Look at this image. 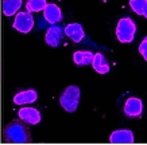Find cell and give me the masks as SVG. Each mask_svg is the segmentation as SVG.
I'll list each match as a JSON object with an SVG mask.
<instances>
[{"mask_svg":"<svg viewBox=\"0 0 147 145\" xmlns=\"http://www.w3.org/2000/svg\"><path fill=\"white\" fill-rule=\"evenodd\" d=\"M18 117L20 121L28 125H36L40 122V113L35 108H20L18 112Z\"/></svg>","mask_w":147,"mask_h":145,"instance_id":"cell-6","label":"cell"},{"mask_svg":"<svg viewBox=\"0 0 147 145\" xmlns=\"http://www.w3.org/2000/svg\"><path fill=\"white\" fill-rule=\"evenodd\" d=\"M129 7L135 13L147 19V0H129Z\"/></svg>","mask_w":147,"mask_h":145,"instance_id":"cell-15","label":"cell"},{"mask_svg":"<svg viewBox=\"0 0 147 145\" xmlns=\"http://www.w3.org/2000/svg\"><path fill=\"white\" fill-rule=\"evenodd\" d=\"M90 65L93 66L94 71L98 73V74H107V73H109V69H111L107 58L100 53L93 54V59H92V63H90Z\"/></svg>","mask_w":147,"mask_h":145,"instance_id":"cell-12","label":"cell"},{"mask_svg":"<svg viewBox=\"0 0 147 145\" xmlns=\"http://www.w3.org/2000/svg\"><path fill=\"white\" fill-rule=\"evenodd\" d=\"M43 15H45L46 22H49L50 24H57L62 20V11L54 3H49L46 4V7L43 8Z\"/></svg>","mask_w":147,"mask_h":145,"instance_id":"cell-9","label":"cell"},{"mask_svg":"<svg viewBox=\"0 0 147 145\" xmlns=\"http://www.w3.org/2000/svg\"><path fill=\"white\" fill-rule=\"evenodd\" d=\"M62 36H63V30L59 26H57V24H53L49 30L46 31L45 42L49 44L50 47H57L61 43Z\"/></svg>","mask_w":147,"mask_h":145,"instance_id":"cell-8","label":"cell"},{"mask_svg":"<svg viewBox=\"0 0 147 145\" xmlns=\"http://www.w3.org/2000/svg\"><path fill=\"white\" fill-rule=\"evenodd\" d=\"M93 53L90 51H76L73 54V61L77 66H88L92 63Z\"/></svg>","mask_w":147,"mask_h":145,"instance_id":"cell-13","label":"cell"},{"mask_svg":"<svg viewBox=\"0 0 147 145\" xmlns=\"http://www.w3.org/2000/svg\"><path fill=\"white\" fill-rule=\"evenodd\" d=\"M139 53L142 54V57L144 58L147 62V36L142 40V43L139 44Z\"/></svg>","mask_w":147,"mask_h":145,"instance_id":"cell-17","label":"cell"},{"mask_svg":"<svg viewBox=\"0 0 147 145\" xmlns=\"http://www.w3.org/2000/svg\"><path fill=\"white\" fill-rule=\"evenodd\" d=\"M38 100V93L34 89H27L16 93L13 96V104L15 105H28Z\"/></svg>","mask_w":147,"mask_h":145,"instance_id":"cell-10","label":"cell"},{"mask_svg":"<svg viewBox=\"0 0 147 145\" xmlns=\"http://www.w3.org/2000/svg\"><path fill=\"white\" fill-rule=\"evenodd\" d=\"M4 140L12 144H26L30 141V132L24 124L12 121L4 128Z\"/></svg>","mask_w":147,"mask_h":145,"instance_id":"cell-1","label":"cell"},{"mask_svg":"<svg viewBox=\"0 0 147 145\" xmlns=\"http://www.w3.org/2000/svg\"><path fill=\"white\" fill-rule=\"evenodd\" d=\"M136 24L131 18H121L116 24V38L120 43H131L135 38Z\"/></svg>","mask_w":147,"mask_h":145,"instance_id":"cell-3","label":"cell"},{"mask_svg":"<svg viewBox=\"0 0 147 145\" xmlns=\"http://www.w3.org/2000/svg\"><path fill=\"white\" fill-rule=\"evenodd\" d=\"M46 4H47L46 0H28L26 3V11H28L31 13L39 12V11H43Z\"/></svg>","mask_w":147,"mask_h":145,"instance_id":"cell-16","label":"cell"},{"mask_svg":"<svg viewBox=\"0 0 147 145\" xmlns=\"http://www.w3.org/2000/svg\"><path fill=\"white\" fill-rule=\"evenodd\" d=\"M63 34H66V36H69L74 43H80L81 40L84 39L85 32L84 28L80 23H71V24H67L63 30Z\"/></svg>","mask_w":147,"mask_h":145,"instance_id":"cell-11","label":"cell"},{"mask_svg":"<svg viewBox=\"0 0 147 145\" xmlns=\"http://www.w3.org/2000/svg\"><path fill=\"white\" fill-rule=\"evenodd\" d=\"M22 7V0H3V13L5 16H12Z\"/></svg>","mask_w":147,"mask_h":145,"instance_id":"cell-14","label":"cell"},{"mask_svg":"<svg viewBox=\"0 0 147 145\" xmlns=\"http://www.w3.org/2000/svg\"><path fill=\"white\" fill-rule=\"evenodd\" d=\"M12 27L16 31L22 32V34H28L34 27V18L32 13L28 11H20L16 13L15 20L12 23Z\"/></svg>","mask_w":147,"mask_h":145,"instance_id":"cell-4","label":"cell"},{"mask_svg":"<svg viewBox=\"0 0 147 145\" xmlns=\"http://www.w3.org/2000/svg\"><path fill=\"white\" fill-rule=\"evenodd\" d=\"M80 97H81V90L76 85H70L67 86L62 92L61 97H59V105L63 108V110H66L67 113H73L76 112L80 104Z\"/></svg>","mask_w":147,"mask_h":145,"instance_id":"cell-2","label":"cell"},{"mask_svg":"<svg viewBox=\"0 0 147 145\" xmlns=\"http://www.w3.org/2000/svg\"><path fill=\"white\" fill-rule=\"evenodd\" d=\"M124 114L128 118H140L143 114V102L138 97H128L124 102Z\"/></svg>","mask_w":147,"mask_h":145,"instance_id":"cell-5","label":"cell"},{"mask_svg":"<svg viewBox=\"0 0 147 145\" xmlns=\"http://www.w3.org/2000/svg\"><path fill=\"white\" fill-rule=\"evenodd\" d=\"M112 144H132L135 141L134 132L129 129H117L109 136Z\"/></svg>","mask_w":147,"mask_h":145,"instance_id":"cell-7","label":"cell"}]
</instances>
